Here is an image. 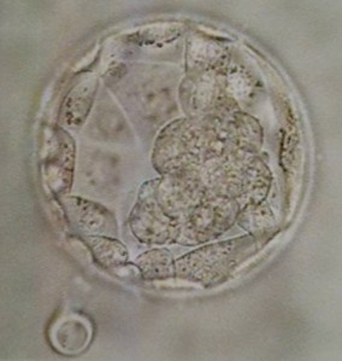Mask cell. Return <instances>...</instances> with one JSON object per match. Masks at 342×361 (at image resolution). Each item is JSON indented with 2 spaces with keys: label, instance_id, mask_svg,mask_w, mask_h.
<instances>
[{
  "label": "cell",
  "instance_id": "6da1fadb",
  "mask_svg": "<svg viewBox=\"0 0 342 361\" xmlns=\"http://www.w3.org/2000/svg\"><path fill=\"white\" fill-rule=\"evenodd\" d=\"M206 122L179 120L160 135L155 149L157 169L169 174L192 171L199 161L220 155L217 135Z\"/></svg>",
  "mask_w": 342,
  "mask_h": 361
},
{
  "label": "cell",
  "instance_id": "7a4b0ae2",
  "mask_svg": "<svg viewBox=\"0 0 342 361\" xmlns=\"http://www.w3.org/2000/svg\"><path fill=\"white\" fill-rule=\"evenodd\" d=\"M258 237H241L211 244L175 261V276L204 286L220 284L260 248Z\"/></svg>",
  "mask_w": 342,
  "mask_h": 361
},
{
  "label": "cell",
  "instance_id": "3957f363",
  "mask_svg": "<svg viewBox=\"0 0 342 361\" xmlns=\"http://www.w3.org/2000/svg\"><path fill=\"white\" fill-rule=\"evenodd\" d=\"M252 152H233L215 169L213 179L217 195L238 202L250 193L252 204H257L269 189V169Z\"/></svg>",
  "mask_w": 342,
  "mask_h": 361
},
{
  "label": "cell",
  "instance_id": "277c9868",
  "mask_svg": "<svg viewBox=\"0 0 342 361\" xmlns=\"http://www.w3.org/2000/svg\"><path fill=\"white\" fill-rule=\"evenodd\" d=\"M238 215V202L221 195L213 197L205 196L181 224L177 238H187L188 243L215 238L227 231Z\"/></svg>",
  "mask_w": 342,
  "mask_h": 361
},
{
  "label": "cell",
  "instance_id": "5b68a950",
  "mask_svg": "<svg viewBox=\"0 0 342 361\" xmlns=\"http://www.w3.org/2000/svg\"><path fill=\"white\" fill-rule=\"evenodd\" d=\"M148 192L144 191V197L139 201L132 213V228L142 242L165 243L176 240L179 235L177 225L164 212L155 196V184L151 183Z\"/></svg>",
  "mask_w": 342,
  "mask_h": 361
},
{
  "label": "cell",
  "instance_id": "8992f818",
  "mask_svg": "<svg viewBox=\"0 0 342 361\" xmlns=\"http://www.w3.org/2000/svg\"><path fill=\"white\" fill-rule=\"evenodd\" d=\"M63 207L72 226L91 235H111L116 232L113 213L104 207L77 197L62 200Z\"/></svg>",
  "mask_w": 342,
  "mask_h": 361
},
{
  "label": "cell",
  "instance_id": "52a82bcc",
  "mask_svg": "<svg viewBox=\"0 0 342 361\" xmlns=\"http://www.w3.org/2000/svg\"><path fill=\"white\" fill-rule=\"evenodd\" d=\"M53 142L46 154V174L49 184L55 192H65L70 186L72 167L75 160V145L70 135L64 130H56Z\"/></svg>",
  "mask_w": 342,
  "mask_h": 361
},
{
  "label": "cell",
  "instance_id": "ba28073f",
  "mask_svg": "<svg viewBox=\"0 0 342 361\" xmlns=\"http://www.w3.org/2000/svg\"><path fill=\"white\" fill-rule=\"evenodd\" d=\"M98 81L92 75L81 78L69 91L61 110V121L68 127L81 126L87 118L96 96Z\"/></svg>",
  "mask_w": 342,
  "mask_h": 361
},
{
  "label": "cell",
  "instance_id": "9c48e42d",
  "mask_svg": "<svg viewBox=\"0 0 342 361\" xmlns=\"http://www.w3.org/2000/svg\"><path fill=\"white\" fill-rule=\"evenodd\" d=\"M84 240L93 257L105 269H118L128 260V252L120 240L104 235H86Z\"/></svg>",
  "mask_w": 342,
  "mask_h": 361
},
{
  "label": "cell",
  "instance_id": "30bf717a",
  "mask_svg": "<svg viewBox=\"0 0 342 361\" xmlns=\"http://www.w3.org/2000/svg\"><path fill=\"white\" fill-rule=\"evenodd\" d=\"M175 261L165 249H153L138 259L139 271L147 281L167 279L175 276Z\"/></svg>",
  "mask_w": 342,
  "mask_h": 361
}]
</instances>
